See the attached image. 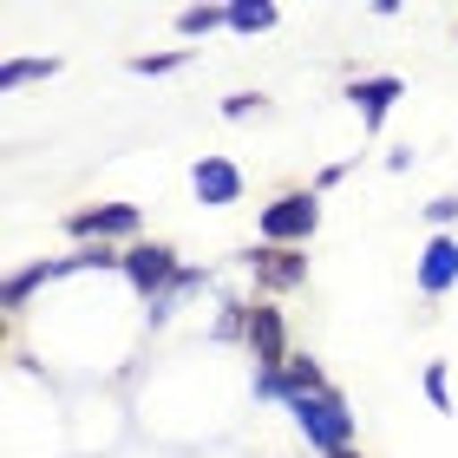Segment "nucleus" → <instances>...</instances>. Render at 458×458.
<instances>
[{
  "label": "nucleus",
  "instance_id": "nucleus-1",
  "mask_svg": "<svg viewBox=\"0 0 458 458\" xmlns=\"http://www.w3.org/2000/svg\"><path fill=\"white\" fill-rule=\"evenodd\" d=\"M288 412H295L301 439L315 445L321 458H335V452H353V412H347V400H341L335 386H327V393H308V400H295Z\"/></svg>",
  "mask_w": 458,
  "mask_h": 458
},
{
  "label": "nucleus",
  "instance_id": "nucleus-2",
  "mask_svg": "<svg viewBox=\"0 0 458 458\" xmlns=\"http://www.w3.org/2000/svg\"><path fill=\"white\" fill-rule=\"evenodd\" d=\"M256 229H262V249H301L321 229V197L315 191H282L276 203H262Z\"/></svg>",
  "mask_w": 458,
  "mask_h": 458
},
{
  "label": "nucleus",
  "instance_id": "nucleus-5",
  "mask_svg": "<svg viewBox=\"0 0 458 458\" xmlns=\"http://www.w3.org/2000/svg\"><path fill=\"white\" fill-rule=\"evenodd\" d=\"M256 393H268V400H308V393H327V380H321V367L308 360V353H295L282 373H256Z\"/></svg>",
  "mask_w": 458,
  "mask_h": 458
},
{
  "label": "nucleus",
  "instance_id": "nucleus-10",
  "mask_svg": "<svg viewBox=\"0 0 458 458\" xmlns=\"http://www.w3.org/2000/svg\"><path fill=\"white\" fill-rule=\"evenodd\" d=\"M400 92H406L400 79H393V72H380V79H360V86H353L347 98L360 106V124H367V131H380V124H386V112H393V98H400Z\"/></svg>",
  "mask_w": 458,
  "mask_h": 458
},
{
  "label": "nucleus",
  "instance_id": "nucleus-12",
  "mask_svg": "<svg viewBox=\"0 0 458 458\" xmlns=\"http://www.w3.org/2000/svg\"><path fill=\"white\" fill-rule=\"evenodd\" d=\"M59 72V59H7V66H0V86H27V79H53Z\"/></svg>",
  "mask_w": 458,
  "mask_h": 458
},
{
  "label": "nucleus",
  "instance_id": "nucleus-9",
  "mask_svg": "<svg viewBox=\"0 0 458 458\" xmlns=\"http://www.w3.org/2000/svg\"><path fill=\"white\" fill-rule=\"evenodd\" d=\"M458 282V236H432L420 256V295H445Z\"/></svg>",
  "mask_w": 458,
  "mask_h": 458
},
{
  "label": "nucleus",
  "instance_id": "nucleus-4",
  "mask_svg": "<svg viewBox=\"0 0 458 458\" xmlns=\"http://www.w3.org/2000/svg\"><path fill=\"white\" fill-rule=\"evenodd\" d=\"M249 353L262 360V373H282L295 353H288V321H282V308L276 301H256L249 308Z\"/></svg>",
  "mask_w": 458,
  "mask_h": 458
},
{
  "label": "nucleus",
  "instance_id": "nucleus-14",
  "mask_svg": "<svg viewBox=\"0 0 458 458\" xmlns=\"http://www.w3.org/2000/svg\"><path fill=\"white\" fill-rule=\"evenodd\" d=\"M426 400L439 406V412L452 406V386H445V360H432V367H426Z\"/></svg>",
  "mask_w": 458,
  "mask_h": 458
},
{
  "label": "nucleus",
  "instance_id": "nucleus-6",
  "mask_svg": "<svg viewBox=\"0 0 458 458\" xmlns=\"http://www.w3.org/2000/svg\"><path fill=\"white\" fill-rule=\"evenodd\" d=\"M249 268H256V288H268V295H288V288L308 282V256L301 249H256Z\"/></svg>",
  "mask_w": 458,
  "mask_h": 458
},
{
  "label": "nucleus",
  "instance_id": "nucleus-17",
  "mask_svg": "<svg viewBox=\"0 0 458 458\" xmlns=\"http://www.w3.org/2000/svg\"><path fill=\"white\" fill-rule=\"evenodd\" d=\"M426 216H432V223H452V216H458V197H432Z\"/></svg>",
  "mask_w": 458,
  "mask_h": 458
},
{
  "label": "nucleus",
  "instance_id": "nucleus-7",
  "mask_svg": "<svg viewBox=\"0 0 458 458\" xmlns=\"http://www.w3.org/2000/svg\"><path fill=\"white\" fill-rule=\"evenodd\" d=\"M66 229H72L79 242H92V236H98V242H112V236H138V210H131V203H98V210H79Z\"/></svg>",
  "mask_w": 458,
  "mask_h": 458
},
{
  "label": "nucleus",
  "instance_id": "nucleus-18",
  "mask_svg": "<svg viewBox=\"0 0 458 458\" xmlns=\"http://www.w3.org/2000/svg\"><path fill=\"white\" fill-rule=\"evenodd\" d=\"M335 458H360V452H335Z\"/></svg>",
  "mask_w": 458,
  "mask_h": 458
},
{
  "label": "nucleus",
  "instance_id": "nucleus-16",
  "mask_svg": "<svg viewBox=\"0 0 458 458\" xmlns=\"http://www.w3.org/2000/svg\"><path fill=\"white\" fill-rule=\"evenodd\" d=\"M256 112V92H236V98H223V118H249Z\"/></svg>",
  "mask_w": 458,
  "mask_h": 458
},
{
  "label": "nucleus",
  "instance_id": "nucleus-11",
  "mask_svg": "<svg viewBox=\"0 0 458 458\" xmlns=\"http://www.w3.org/2000/svg\"><path fill=\"white\" fill-rule=\"evenodd\" d=\"M229 27L236 33H268L276 27V7H268V0H242V7H229Z\"/></svg>",
  "mask_w": 458,
  "mask_h": 458
},
{
  "label": "nucleus",
  "instance_id": "nucleus-8",
  "mask_svg": "<svg viewBox=\"0 0 458 458\" xmlns=\"http://www.w3.org/2000/svg\"><path fill=\"white\" fill-rule=\"evenodd\" d=\"M191 183H197V203H210V210H229V203L242 197V171L229 157H203L191 171Z\"/></svg>",
  "mask_w": 458,
  "mask_h": 458
},
{
  "label": "nucleus",
  "instance_id": "nucleus-15",
  "mask_svg": "<svg viewBox=\"0 0 458 458\" xmlns=\"http://www.w3.org/2000/svg\"><path fill=\"white\" fill-rule=\"evenodd\" d=\"M183 66V53H138L131 59V72H177Z\"/></svg>",
  "mask_w": 458,
  "mask_h": 458
},
{
  "label": "nucleus",
  "instance_id": "nucleus-3",
  "mask_svg": "<svg viewBox=\"0 0 458 458\" xmlns=\"http://www.w3.org/2000/svg\"><path fill=\"white\" fill-rule=\"evenodd\" d=\"M118 268L131 276V288H138V295H151V301H157V295H171V288H177V276H183L171 242H131Z\"/></svg>",
  "mask_w": 458,
  "mask_h": 458
},
{
  "label": "nucleus",
  "instance_id": "nucleus-13",
  "mask_svg": "<svg viewBox=\"0 0 458 458\" xmlns=\"http://www.w3.org/2000/svg\"><path fill=\"white\" fill-rule=\"evenodd\" d=\"M223 20H229V7H183L177 33H210V27H223Z\"/></svg>",
  "mask_w": 458,
  "mask_h": 458
}]
</instances>
